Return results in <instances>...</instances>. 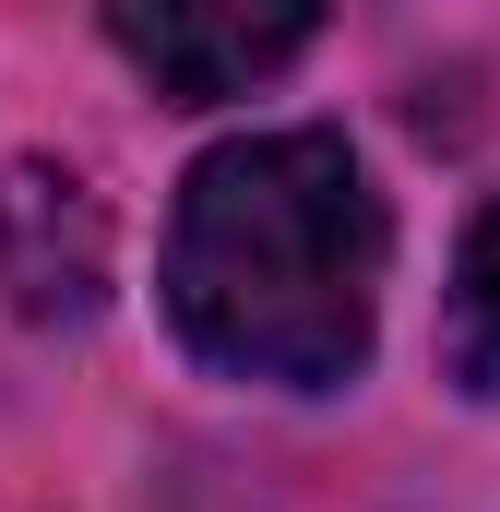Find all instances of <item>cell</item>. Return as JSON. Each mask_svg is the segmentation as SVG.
<instances>
[{
    "mask_svg": "<svg viewBox=\"0 0 500 512\" xmlns=\"http://www.w3.org/2000/svg\"><path fill=\"white\" fill-rule=\"evenodd\" d=\"M393 215L346 131H239L179 179L167 322L203 370L262 393H334L370 370Z\"/></svg>",
    "mask_w": 500,
    "mask_h": 512,
    "instance_id": "6da1fadb",
    "label": "cell"
},
{
    "mask_svg": "<svg viewBox=\"0 0 500 512\" xmlns=\"http://www.w3.org/2000/svg\"><path fill=\"white\" fill-rule=\"evenodd\" d=\"M310 36H322L310 12H215V0H155V12L120 0L108 12V48H120L167 108H227L262 72H286Z\"/></svg>",
    "mask_w": 500,
    "mask_h": 512,
    "instance_id": "7a4b0ae2",
    "label": "cell"
},
{
    "mask_svg": "<svg viewBox=\"0 0 500 512\" xmlns=\"http://www.w3.org/2000/svg\"><path fill=\"white\" fill-rule=\"evenodd\" d=\"M0 286L24 322H96L108 310V203L84 191V167H0Z\"/></svg>",
    "mask_w": 500,
    "mask_h": 512,
    "instance_id": "3957f363",
    "label": "cell"
},
{
    "mask_svg": "<svg viewBox=\"0 0 500 512\" xmlns=\"http://www.w3.org/2000/svg\"><path fill=\"white\" fill-rule=\"evenodd\" d=\"M441 370L465 393H489L500 405V191L477 203V227H465V251H453V310H441Z\"/></svg>",
    "mask_w": 500,
    "mask_h": 512,
    "instance_id": "277c9868",
    "label": "cell"
}]
</instances>
